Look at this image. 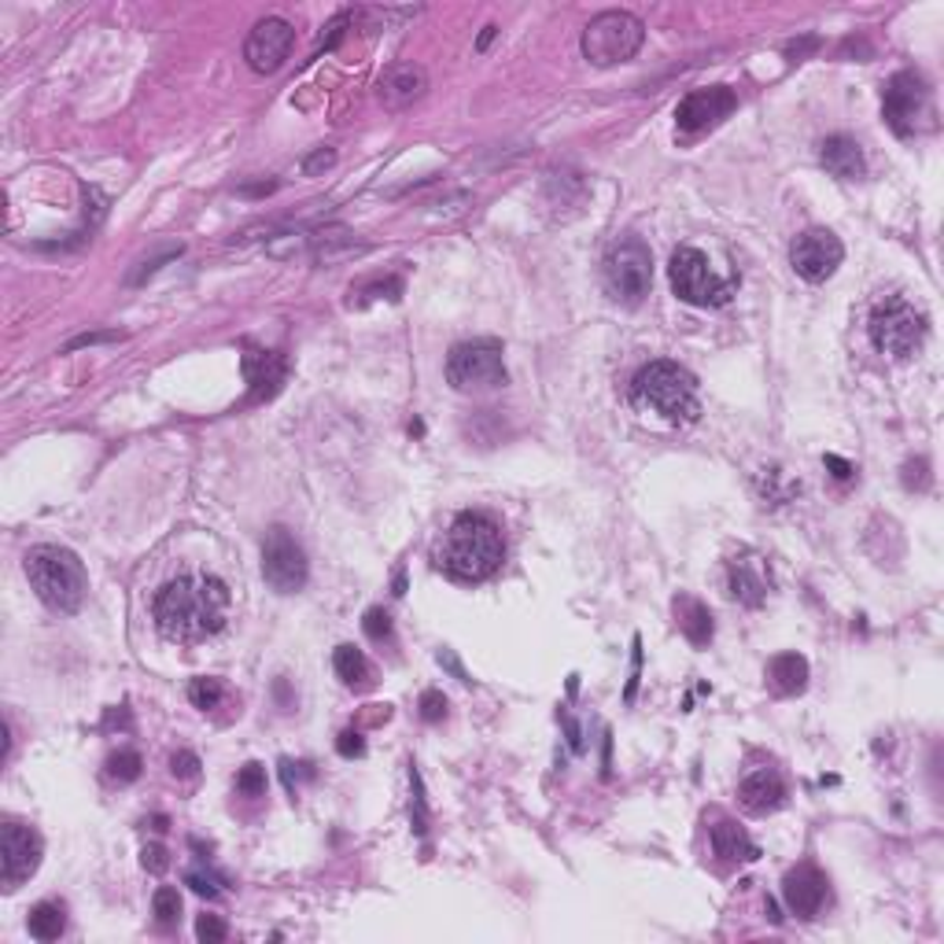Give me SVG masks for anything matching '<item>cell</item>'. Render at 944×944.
I'll use <instances>...</instances> for the list:
<instances>
[{
	"mask_svg": "<svg viewBox=\"0 0 944 944\" xmlns=\"http://www.w3.org/2000/svg\"><path fill=\"white\" fill-rule=\"evenodd\" d=\"M152 616L166 643L199 646L226 632L229 616H233V594L211 572H182L160 586Z\"/></svg>",
	"mask_w": 944,
	"mask_h": 944,
	"instance_id": "1",
	"label": "cell"
},
{
	"mask_svg": "<svg viewBox=\"0 0 944 944\" xmlns=\"http://www.w3.org/2000/svg\"><path fill=\"white\" fill-rule=\"evenodd\" d=\"M432 561L450 580L484 583L506 561V542H502L498 524L484 513H458L450 528L439 535Z\"/></svg>",
	"mask_w": 944,
	"mask_h": 944,
	"instance_id": "2",
	"label": "cell"
},
{
	"mask_svg": "<svg viewBox=\"0 0 944 944\" xmlns=\"http://www.w3.org/2000/svg\"><path fill=\"white\" fill-rule=\"evenodd\" d=\"M632 398L643 410L657 414L668 425H694L701 417V398L694 373L679 362H649L638 370Z\"/></svg>",
	"mask_w": 944,
	"mask_h": 944,
	"instance_id": "3",
	"label": "cell"
},
{
	"mask_svg": "<svg viewBox=\"0 0 944 944\" xmlns=\"http://www.w3.org/2000/svg\"><path fill=\"white\" fill-rule=\"evenodd\" d=\"M26 580L34 594L56 613H78L86 602V564L67 547H34L26 553Z\"/></svg>",
	"mask_w": 944,
	"mask_h": 944,
	"instance_id": "4",
	"label": "cell"
},
{
	"mask_svg": "<svg viewBox=\"0 0 944 944\" xmlns=\"http://www.w3.org/2000/svg\"><path fill=\"white\" fill-rule=\"evenodd\" d=\"M870 343L893 362H908L915 359L926 343V314H922L915 303H908L904 296H889L870 310L867 321Z\"/></svg>",
	"mask_w": 944,
	"mask_h": 944,
	"instance_id": "5",
	"label": "cell"
},
{
	"mask_svg": "<svg viewBox=\"0 0 944 944\" xmlns=\"http://www.w3.org/2000/svg\"><path fill=\"white\" fill-rule=\"evenodd\" d=\"M643 41H646L643 19H635L632 12H602L586 23L580 48L594 67H616V63L632 59L643 48Z\"/></svg>",
	"mask_w": 944,
	"mask_h": 944,
	"instance_id": "6",
	"label": "cell"
},
{
	"mask_svg": "<svg viewBox=\"0 0 944 944\" xmlns=\"http://www.w3.org/2000/svg\"><path fill=\"white\" fill-rule=\"evenodd\" d=\"M668 281L671 292L690 307H723L734 296V281H723L705 251L698 248H679L668 262Z\"/></svg>",
	"mask_w": 944,
	"mask_h": 944,
	"instance_id": "7",
	"label": "cell"
},
{
	"mask_svg": "<svg viewBox=\"0 0 944 944\" xmlns=\"http://www.w3.org/2000/svg\"><path fill=\"white\" fill-rule=\"evenodd\" d=\"M649 285H654V259H649V248L638 237H624L621 244L610 248L605 255V288H610L613 299L627 303V307H638L649 296Z\"/></svg>",
	"mask_w": 944,
	"mask_h": 944,
	"instance_id": "8",
	"label": "cell"
},
{
	"mask_svg": "<svg viewBox=\"0 0 944 944\" xmlns=\"http://www.w3.org/2000/svg\"><path fill=\"white\" fill-rule=\"evenodd\" d=\"M447 381L454 392H491L506 384V362L495 340L458 343L447 354Z\"/></svg>",
	"mask_w": 944,
	"mask_h": 944,
	"instance_id": "9",
	"label": "cell"
},
{
	"mask_svg": "<svg viewBox=\"0 0 944 944\" xmlns=\"http://www.w3.org/2000/svg\"><path fill=\"white\" fill-rule=\"evenodd\" d=\"M882 114L897 138H915L922 125H933V103H930L926 81H922L915 70H900V75H893L882 97Z\"/></svg>",
	"mask_w": 944,
	"mask_h": 944,
	"instance_id": "10",
	"label": "cell"
},
{
	"mask_svg": "<svg viewBox=\"0 0 944 944\" xmlns=\"http://www.w3.org/2000/svg\"><path fill=\"white\" fill-rule=\"evenodd\" d=\"M307 553L288 528H270L262 539V575L277 594H296L307 583Z\"/></svg>",
	"mask_w": 944,
	"mask_h": 944,
	"instance_id": "11",
	"label": "cell"
},
{
	"mask_svg": "<svg viewBox=\"0 0 944 944\" xmlns=\"http://www.w3.org/2000/svg\"><path fill=\"white\" fill-rule=\"evenodd\" d=\"M842 259H845V244L831 229H804L790 244V266L797 270V277L808 281V285H823L826 277H834Z\"/></svg>",
	"mask_w": 944,
	"mask_h": 944,
	"instance_id": "12",
	"label": "cell"
},
{
	"mask_svg": "<svg viewBox=\"0 0 944 944\" xmlns=\"http://www.w3.org/2000/svg\"><path fill=\"white\" fill-rule=\"evenodd\" d=\"M41 853H45V845H41V837L30 826L19 823L0 826V886L12 893L26 878H34V870L41 867Z\"/></svg>",
	"mask_w": 944,
	"mask_h": 944,
	"instance_id": "13",
	"label": "cell"
},
{
	"mask_svg": "<svg viewBox=\"0 0 944 944\" xmlns=\"http://www.w3.org/2000/svg\"><path fill=\"white\" fill-rule=\"evenodd\" d=\"M292 41H296V30L285 19H262L255 23V30L248 34L244 41V59L255 75H274V70L285 67L288 52H292Z\"/></svg>",
	"mask_w": 944,
	"mask_h": 944,
	"instance_id": "14",
	"label": "cell"
},
{
	"mask_svg": "<svg viewBox=\"0 0 944 944\" xmlns=\"http://www.w3.org/2000/svg\"><path fill=\"white\" fill-rule=\"evenodd\" d=\"M734 108H738V97H734L731 86L694 89L676 108V122L683 133H705V130H712V125H720L723 119H727Z\"/></svg>",
	"mask_w": 944,
	"mask_h": 944,
	"instance_id": "15",
	"label": "cell"
},
{
	"mask_svg": "<svg viewBox=\"0 0 944 944\" xmlns=\"http://www.w3.org/2000/svg\"><path fill=\"white\" fill-rule=\"evenodd\" d=\"M428 92V70L421 63H395L376 81V97L387 111H403Z\"/></svg>",
	"mask_w": 944,
	"mask_h": 944,
	"instance_id": "16",
	"label": "cell"
},
{
	"mask_svg": "<svg viewBox=\"0 0 944 944\" xmlns=\"http://www.w3.org/2000/svg\"><path fill=\"white\" fill-rule=\"evenodd\" d=\"M782 900L793 915L801 919H815L826 904V875L820 867L812 864H801L793 867L790 875L782 878Z\"/></svg>",
	"mask_w": 944,
	"mask_h": 944,
	"instance_id": "17",
	"label": "cell"
},
{
	"mask_svg": "<svg viewBox=\"0 0 944 944\" xmlns=\"http://www.w3.org/2000/svg\"><path fill=\"white\" fill-rule=\"evenodd\" d=\"M738 801H742V808H746V812H753V815H768V812H775V808H782V801H786V782L779 779V775L775 771H753V775H746V779H742V786H738Z\"/></svg>",
	"mask_w": 944,
	"mask_h": 944,
	"instance_id": "18",
	"label": "cell"
},
{
	"mask_svg": "<svg viewBox=\"0 0 944 944\" xmlns=\"http://www.w3.org/2000/svg\"><path fill=\"white\" fill-rule=\"evenodd\" d=\"M727 583H731V597H738L742 605L757 610L768 597V575H764V564L757 558H734L727 569Z\"/></svg>",
	"mask_w": 944,
	"mask_h": 944,
	"instance_id": "19",
	"label": "cell"
},
{
	"mask_svg": "<svg viewBox=\"0 0 944 944\" xmlns=\"http://www.w3.org/2000/svg\"><path fill=\"white\" fill-rule=\"evenodd\" d=\"M823 166L831 171L834 177H842V182H856V177L867 174V160H864V149L845 138V133H837V138H826L823 141V152H820Z\"/></svg>",
	"mask_w": 944,
	"mask_h": 944,
	"instance_id": "20",
	"label": "cell"
},
{
	"mask_svg": "<svg viewBox=\"0 0 944 944\" xmlns=\"http://www.w3.org/2000/svg\"><path fill=\"white\" fill-rule=\"evenodd\" d=\"M712 848H716V856L727 859V864H753V859L760 856V848L753 845V837L734 820H720L716 826H712Z\"/></svg>",
	"mask_w": 944,
	"mask_h": 944,
	"instance_id": "21",
	"label": "cell"
},
{
	"mask_svg": "<svg viewBox=\"0 0 944 944\" xmlns=\"http://www.w3.org/2000/svg\"><path fill=\"white\" fill-rule=\"evenodd\" d=\"M676 624H679V632L687 635L690 646H709L712 643V613H709L705 602H698V597H690V594L676 597Z\"/></svg>",
	"mask_w": 944,
	"mask_h": 944,
	"instance_id": "22",
	"label": "cell"
},
{
	"mask_svg": "<svg viewBox=\"0 0 944 944\" xmlns=\"http://www.w3.org/2000/svg\"><path fill=\"white\" fill-rule=\"evenodd\" d=\"M768 687L775 690V694H782V698L804 694V687H808V660L801 654H779L768 665Z\"/></svg>",
	"mask_w": 944,
	"mask_h": 944,
	"instance_id": "23",
	"label": "cell"
},
{
	"mask_svg": "<svg viewBox=\"0 0 944 944\" xmlns=\"http://www.w3.org/2000/svg\"><path fill=\"white\" fill-rule=\"evenodd\" d=\"M332 668H336V676L343 679V687H370L373 683V668H370V660H365V654L359 646H336V654H332Z\"/></svg>",
	"mask_w": 944,
	"mask_h": 944,
	"instance_id": "24",
	"label": "cell"
},
{
	"mask_svg": "<svg viewBox=\"0 0 944 944\" xmlns=\"http://www.w3.org/2000/svg\"><path fill=\"white\" fill-rule=\"evenodd\" d=\"M63 930H67V915H63V908L52 904V900H45V904H37L34 911H30V937L59 941Z\"/></svg>",
	"mask_w": 944,
	"mask_h": 944,
	"instance_id": "25",
	"label": "cell"
},
{
	"mask_svg": "<svg viewBox=\"0 0 944 944\" xmlns=\"http://www.w3.org/2000/svg\"><path fill=\"white\" fill-rule=\"evenodd\" d=\"M188 701H193L196 709H204V712H211V709H218L226 701V687H222V679H211V676H199V679H193V683H188Z\"/></svg>",
	"mask_w": 944,
	"mask_h": 944,
	"instance_id": "26",
	"label": "cell"
},
{
	"mask_svg": "<svg viewBox=\"0 0 944 944\" xmlns=\"http://www.w3.org/2000/svg\"><path fill=\"white\" fill-rule=\"evenodd\" d=\"M152 911H155V922H160V926H174V922L182 919V893H177V889H171V886L155 889Z\"/></svg>",
	"mask_w": 944,
	"mask_h": 944,
	"instance_id": "27",
	"label": "cell"
},
{
	"mask_svg": "<svg viewBox=\"0 0 944 944\" xmlns=\"http://www.w3.org/2000/svg\"><path fill=\"white\" fill-rule=\"evenodd\" d=\"M141 768H144V760H141V753H133V749L114 753V757L108 760V775H111L114 782H133V779H141Z\"/></svg>",
	"mask_w": 944,
	"mask_h": 944,
	"instance_id": "28",
	"label": "cell"
},
{
	"mask_svg": "<svg viewBox=\"0 0 944 944\" xmlns=\"http://www.w3.org/2000/svg\"><path fill=\"white\" fill-rule=\"evenodd\" d=\"M237 793H244V797L266 793V768H262V764H244L237 775Z\"/></svg>",
	"mask_w": 944,
	"mask_h": 944,
	"instance_id": "29",
	"label": "cell"
},
{
	"mask_svg": "<svg viewBox=\"0 0 944 944\" xmlns=\"http://www.w3.org/2000/svg\"><path fill=\"white\" fill-rule=\"evenodd\" d=\"M362 627H365V635H370L373 643H392V638H395V632H392V616H387L384 610H370V613H365Z\"/></svg>",
	"mask_w": 944,
	"mask_h": 944,
	"instance_id": "30",
	"label": "cell"
},
{
	"mask_svg": "<svg viewBox=\"0 0 944 944\" xmlns=\"http://www.w3.org/2000/svg\"><path fill=\"white\" fill-rule=\"evenodd\" d=\"M226 922L218 919V915H199V922H196V937L199 941H207V944H222L226 941Z\"/></svg>",
	"mask_w": 944,
	"mask_h": 944,
	"instance_id": "31",
	"label": "cell"
},
{
	"mask_svg": "<svg viewBox=\"0 0 944 944\" xmlns=\"http://www.w3.org/2000/svg\"><path fill=\"white\" fill-rule=\"evenodd\" d=\"M443 716H447V698L439 694V690H425L421 694V720L439 723Z\"/></svg>",
	"mask_w": 944,
	"mask_h": 944,
	"instance_id": "32",
	"label": "cell"
},
{
	"mask_svg": "<svg viewBox=\"0 0 944 944\" xmlns=\"http://www.w3.org/2000/svg\"><path fill=\"white\" fill-rule=\"evenodd\" d=\"M171 771L177 775V779H196V775H199V757H196V753H188V749L174 753Z\"/></svg>",
	"mask_w": 944,
	"mask_h": 944,
	"instance_id": "33",
	"label": "cell"
},
{
	"mask_svg": "<svg viewBox=\"0 0 944 944\" xmlns=\"http://www.w3.org/2000/svg\"><path fill=\"white\" fill-rule=\"evenodd\" d=\"M122 332H86V336H75L63 351H78V348H97V343H119Z\"/></svg>",
	"mask_w": 944,
	"mask_h": 944,
	"instance_id": "34",
	"label": "cell"
},
{
	"mask_svg": "<svg viewBox=\"0 0 944 944\" xmlns=\"http://www.w3.org/2000/svg\"><path fill=\"white\" fill-rule=\"evenodd\" d=\"M332 163H336V152H332V149H318L314 155H307V160H303V174H307V177H314V174L329 171Z\"/></svg>",
	"mask_w": 944,
	"mask_h": 944,
	"instance_id": "35",
	"label": "cell"
},
{
	"mask_svg": "<svg viewBox=\"0 0 944 944\" xmlns=\"http://www.w3.org/2000/svg\"><path fill=\"white\" fill-rule=\"evenodd\" d=\"M336 749H340V757H362L365 753V742H362V734L359 731H343L340 734V742H336Z\"/></svg>",
	"mask_w": 944,
	"mask_h": 944,
	"instance_id": "36",
	"label": "cell"
},
{
	"mask_svg": "<svg viewBox=\"0 0 944 944\" xmlns=\"http://www.w3.org/2000/svg\"><path fill=\"white\" fill-rule=\"evenodd\" d=\"M141 864H144V870H152V875H163L171 859H166V848H163V845H149V848L141 853Z\"/></svg>",
	"mask_w": 944,
	"mask_h": 944,
	"instance_id": "37",
	"label": "cell"
},
{
	"mask_svg": "<svg viewBox=\"0 0 944 944\" xmlns=\"http://www.w3.org/2000/svg\"><path fill=\"white\" fill-rule=\"evenodd\" d=\"M185 882L193 886L199 897H218V878H215V875H199V870H188Z\"/></svg>",
	"mask_w": 944,
	"mask_h": 944,
	"instance_id": "38",
	"label": "cell"
},
{
	"mask_svg": "<svg viewBox=\"0 0 944 944\" xmlns=\"http://www.w3.org/2000/svg\"><path fill=\"white\" fill-rule=\"evenodd\" d=\"M638 668H643V654H638V638H635V660H632V679H627V690L624 698L635 701V690H638Z\"/></svg>",
	"mask_w": 944,
	"mask_h": 944,
	"instance_id": "39",
	"label": "cell"
},
{
	"mask_svg": "<svg viewBox=\"0 0 944 944\" xmlns=\"http://www.w3.org/2000/svg\"><path fill=\"white\" fill-rule=\"evenodd\" d=\"M826 469H834V476H837V480H848V476H853V472H856L853 465H848L845 458H837V454H826Z\"/></svg>",
	"mask_w": 944,
	"mask_h": 944,
	"instance_id": "40",
	"label": "cell"
},
{
	"mask_svg": "<svg viewBox=\"0 0 944 944\" xmlns=\"http://www.w3.org/2000/svg\"><path fill=\"white\" fill-rule=\"evenodd\" d=\"M495 30H498V26H484V34H480V41H476V48H480V52H484V48L491 45V37H495Z\"/></svg>",
	"mask_w": 944,
	"mask_h": 944,
	"instance_id": "41",
	"label": "cell"
}]
</instances>
